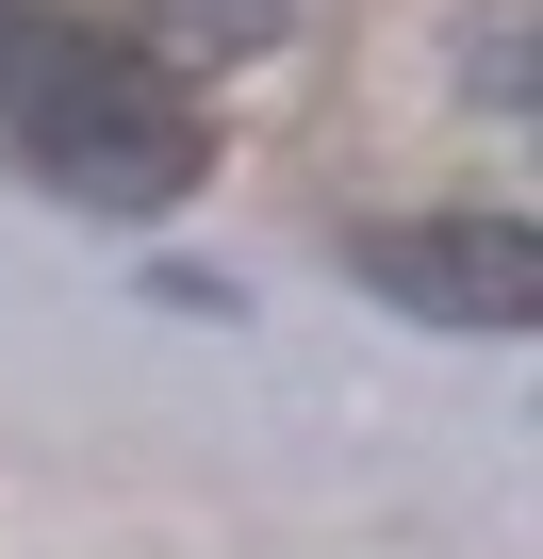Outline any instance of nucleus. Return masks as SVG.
I'll return each mask as SVG.
<instances>
[{
  "mask_svg": "<svg viewBox=\"0 0 543 559\" xmlns=\"http://www.w3.org/2000/svg\"><path fill=\"white\" fill-rule=\"evenodd\" d=\"M0 165H34L83 214H165V198L214 181V132H198V99L132 34L50 17V0H0Z\"/></svg>",
  "mask_w": 543,
  "mask_h": 559,
  "instance_id": "nucleus-1",
  "label": "nucleus"
},
{
  "mask_svg": "<svg viewBox=\"0 0 543 559\" xmlns=\"http://www.w3.org/2000/svg\"><path fill=\"white\" fill-rule=\"evenodd\" d=\"M363 297L428 313V330H543V230L527 214H412V230H363Z\"/></svg>",
  "mask_w": 543,
  "mask_h": 559,
  "instance_id": "nucleus-2",
  "label": "nucleus"
},
{
  "mask_svg": "<svg viewBox=\"0 0 543 559\" xmlns=\"http://www.w3.org/2000/svg\"><path fill=\"white\" fill-rule=\"evenodd\" d=\"M297 0H149V67H263Z\"/></svg>",
  "mask_w": 543,
  "mask_h": 559,
  "instance_id": "nucleus-3",
  "label": "nucleus"
}]
</instances>
